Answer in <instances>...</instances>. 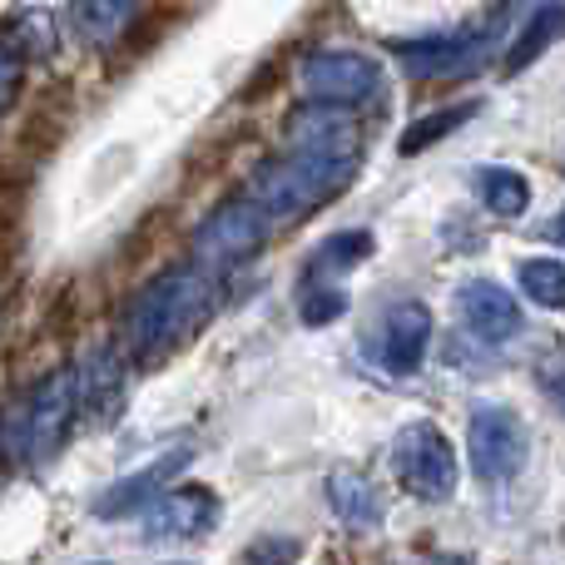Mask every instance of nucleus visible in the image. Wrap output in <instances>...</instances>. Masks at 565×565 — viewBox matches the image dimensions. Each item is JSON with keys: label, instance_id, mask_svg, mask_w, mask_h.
I'll use <instances>...</instances> for the list:
<instances>
[{"label": "nucleus", "instance_id": "412c9836", "mask_svg": "<svg viewBox=\"0 0 565 565\" xmlns=\"http://www.w3.org/2000/svg\"><path fill=\"white\" fill-rule=\"evenodd\" d=\"M556 35H561V6H556V0H546V10L531 20V30L507 50V75H516V70H526L531 60H541Z\"/></svg>", "mask_w": 565, "mask_h": 565}, {"label": "nucleus", "instance_id": "a211bd4d", "mask_svg": "<svg viewBox=\"0 0 565 565\" xmlns=\"http://www.w3.org/2000/svg\"><path fill=\"white\" fill-rule=\"evenodd\" d=\"M70 20H75V30L89 45H109V40L135 20V0H75Z\"/></svg>", "mask_w": 565, "mask_h": 565}, {"label": "nucleus", "instance_id": "4be33fe9", "mask_svg": "<svg viewBox=\"0 0 565 565\" xmlns=\"http://www.w3.org/2000/svg\"><path fill=\"white\" fill-rule=\"evenodd\" d=\"M342 312H348V292L338 288V282H308L298 298V318L308 322V328H328V322H338Z\"/></svg>", "mask_w": 565, "mask_h": 565}, {"label": "nucleus", "instance_id": "a878e982", "mask_svg": "<svg viewBox=\"0 0 565 565\" xmlns=\"http://www.w3.org/2000/svg\"><path fill=\"white\" fill-rule=\"evenodd\" d=\"M95 565H109V561H95Z\"/></svg>", "mask_w": 565, "mask_h": 565}, {"label": "nucleus", "instance_id": "6e6552de", "mask_svg": "<svg viewBox=\"0 0 565 565\" xmlns=\"http://www.w3.org/2000/svg\"><path fill=\"white\" fill-rule=\"evenodd\" d=\"M382 85V60L362 50H318L302 65V89L322 105H362Z\"/></svg>", "mask_w": 565, "mask_h": 565}, {"label": "nucleus", "instance_id": "9d476101", "mask_svg": "<svg viewBox=\"0 0 565 565\" xmlns=\"http://www.w3.org/2000/svg\"><path fill=\"white\" fill-rule=\"evenodd\" d=\"M224 507L209 487H174L145 507V531L149 541H194L218 526Z\"/></svg>", "mask_w": 565, "mask_h": 565}, {"label": "nucleus", "instance_id": "f03ea898", "mask_svg": "<svg viewBox=\"0 0 565 565\" xmlns=\"http://www.w3.org/2000/svg\"><path fill=\"white\" fill-rule=\"evenodd\" d=\"M358 174V159H322V154H282L254 169L248 199L264 209L274 224H298L318 214L328 199H338Z\"/></svg>", "mask_w": 565, "mask_h": 565}, {"label": "nucleus", "instance_id": "7ed1b4c3", "mask_svg": "<svg viewBox=\"0 0 565 565\" xmlns=\"http://www.w3.org/2000/svg\"><path fill=\"white\" fill-rule=\"evenodd\" d=\"M467 457H471L477 481H487V487L511 481L531 457L526 422L511 407H501V402H477L467 422Z\"/></svg>", "mask_w": 565, "mask_h": 565}, {"label": "nucleus", "instance_id": "b1692460", "mask_svg": "<svg viewBox=\"0 0 565 565\" xmlns=\"http://www.w3.org/2000/svg\"><path fill=\"white\" fill-rule=\"evenodd\" d=\"M15 85H20V55L10 45H0V105L15 95Z\"/></svg>", "mask_w": 565, "mask_h": 565}, {"label": "nucleus", "instance_id": "dca6fc26", "mask_svg": "<svg viewBox=\"0 0 565 565\" xmlns=\"http://www.w3.org/2000/svg\"><path fill=\"white\" fill-rule=\"evenodd\" d=\"M481 115V105L477 99H461V105H441V109H431V115H422V119H412L407 129H402V139H397V149L402 154H422V149H431L437 139H447V135H457L467 119H477Z\"/></svg>", "mask_w": 565, "mask_h": 565}, {"label": "nucleus", "instance_id": "39448f33", "mask_svg": "<svg viewBox=\"0 0 565 565\" xmlns=\"http://www.w3.org/2000/svg\"><path fill=\"white\" fill-rule=\"evenodd\" d=\"M268 234H274V218H268L254 199H228L224 209H214V214L199 224L194 258H199V268L244 264V258H254L258 248L268 244Z\"/></svg>", "mask_w": 565, "mask_h": 565}, {"label": "nucleus", "instance_id": "1a4fd4ad", "mask_svg": "<svg viewBox=\"0 0 565 565\" xmlns=\"http://www.w3.org/2000/svg\"><path fill=\"white\" fill-rule=\"evenodd\" d=\"M75 372H50L30 402L20 407V431H25V457L30 461H50L60 451L70 431V417H75Z\"/></svg>", "mask_w": 565, "mask_h": 565}, {"label": "nucleus", "instance_id": "6ab92c4d", "mask_svg": "<svg viewBox=\"0 0 565 565\" xmlns=\"http://www.w3.org/2000/svg\"><path fill=\"white\" fill-rule=\"evenodd\" d=\"M521 292H526L536 308L556 312L565 302V264L561 258H531V264H521Z\"/></svg>", "mask_w": 565, "mask_h": 565}, {"label": "nucleus", "instance_id": "aec40b11", "mask_svg": "<svg viewBox=\"0 0 565 565\" xmlns=\"http://www.w3.org/2000/svg\"><path fill=\"white\" fill-rule=\"evenodd\" d=\"M55 45H60V25L50 10H25V15H15V30H10V50H15V55L45 60V55H55Z\"/></svg>", "mask_w": 565, "mask_h": 565}, {"label": "nucleus", "instance_id": "9b49d317", "mask_svg": "<svg viewBox=\"0 0 565 565\" xmlns=\"http://www.w3.org/2000/svg\"><path fill=\"white\" fill-rule=\"evenodd\" d=\"M189 467V447H174V451H159L149 467L129 471V477H119L115 487L99 491L95 501V516L99 521H119V516H135V511H145L154 497H164L169 481L179 477V471Z\"/></svg>", "mask_w": 565, "mask_h": 565}, {"label": "nucleus", "instance_id": "20e7f679", "mask_svg": "<svg viewBox=\"0 0 565 565\" xmlns=\"http://www.w3.org/2000/svg\"><path fill=\"white\" fill-rule=\"evenodd\" d=\"M392 471L397 481L422 501H451L457 497V451L431 422H407L392 437Z\"/></svg>", "mask_w": 565, "mask_h": 565}, {"label": "nucleus", "instance_id": "5701e85b", "mask_svg": "<svg viewBox=\"0 0 565 565\" xmlns=\"http://www.w3.org/2000/svg\"><path fill=\"white\" fill-rule=\"evenodd\" d=\"M302 556L298 536H258L234 556V565H292Z\"/></svg>", "mask_w": 565, "mask_h": 565}, {"label": "nucleus", "instance_id": "f3484780", "mask_svg": "<svg viewBox=\"0 0 565 565\" xmlns=\"http://www.w3.org/2000/svg\"><path fill=\"white\" fill-rule=\"evenodd\" d=\"M477 194H481V204H487L497 218H521L531 209V184L516 174V169H507V164L477 169Z\"/></svg>", "mask_w": 565, "mask_h": 565}, {"label": "nucleus", "instance_id": "423d86ee", "mask_svg": "<svg viewBox=\"0 0 565 565\" xmlns=\"http://www.w3.org/2000/svg\"><path fill=\"white\" fill-rule=\"evenodd\" d=\"M431 348V312L417 298H397L382 308L377 328L367 332V352L387 377H412Z\"/></svg>", "mask_w": 565, "mask_h": 565}, {"label": "nucleus", "instance_id": "f8f14e48", "mask_svg": "<svg viewBox=\"0 0 565 565\" xmlns=\"http://www.w3.org/2000/svg\"><path fill=\"white\" fill-rule=\"evenodd\" d=\"M288 139L298 154H322V159H358V119L348 115V105H302L288 119Z\"/></svg>", "mask_w": 565, "mask_h": 565}, {"label": "nucleus", "instance_id": "4468645a", "mask_svg": "<svg viewBox=\"0 0 565 565\" xmlns=\"http://www.w3.org/2000/svg\"><path fill=\"white\" fill-rule=\"evenodd\" d=\"M322 491H328V507H332V516L342 521L348 531H377L382 526V491H377V481L372 477H362V471H352V467H338L328 481H322Z\"/></svg>", "mask_w": 565, "mask_h": 565}, {"label": "nucleus", "instance_id": "ddd939ff", "mask_svg": "<svg viewBox=\"0 0 565 565\" xmlns=\"http://www.w3.org/2000/svg\"><path fill=\"white\" fill-rule=\"evenodd\" d=\"M457 312L467 322L471 338L481 342H507L521 332V302L501 288L497 278H467L457 288Z\"/></svg>", "mask_w": 565, "mask_h": 565}, {"label": "nucleus", "instance_id": "f257e3e1", "mask_svg": "<svg viewBox=\"0 0 565 565\" xmlns=\"http://www.w3.org/2000/svg\"><path fill=\"white\" fill-rule=\"evenodd\" d=\"M214 312V278L199 264L189 268H164L154 282L135 292L125 312V348L135 358H154V352L184 342L189 332L204 328V318Z\"/></svg>", "mask_w": 565, "mask_h": 565}, {"label": "nucleus", "instance_id": "0eeeda50", "mask_svg": "<svg viewBox=\"0 0 565 565\" xmlns=\"http://www.w3.org/2000/svg\"><path fill=\"white\" fill-rule=\"evenodd\" d=\"M491 40H497V15H491V25L461 30L451 40H412V45H392V50L402 55V70L412 79H461L487 65Z\"/></svg>", "mask_w": 565, "mask_h": 565}, {"label": "nucleus", "instance_id": "2eb2a0df", "mask_svg": "<svg viewBox=\"0 0 565 565\" xmlns=\"http://www.w3.org/2000/svg\"><path fill=\"white\" fill-rule=\"evenodd\" d=\"M372 248H377V238H372L367 228H342V234L322 238L308 254V282H338L342 274H352L362 258H372Z\"/></svg>", "mask_w": 565, "mask_h": 565}, {"label": "nucleus", "instance_id": "393cba45", "mask_svg": "<svg viewBox=\"0 0 565 565\" xmlns=\"http://www.w3.org/2000/svg\"><path fill=\"white\" fill-rule=\"evenodd\" d=\"M422 565H471L467 556H451V551H437V556H427Z\"/></svg>", "mask_w": 565, "mask_h": 565}, {"label": "nucleus", "instance_id": "bb28decb", "mask_svg": "<svg viewBox=\"0 0 565 565\" xmlns=\"http://www.w3.org/2000/svg\"><path fill=\"white\" fill-rule=\"evenodd\" d=\"M179 565H189V561H179Z\"/></svg>", "mask_w": 565, "mask_h": 565}]
</instances>
